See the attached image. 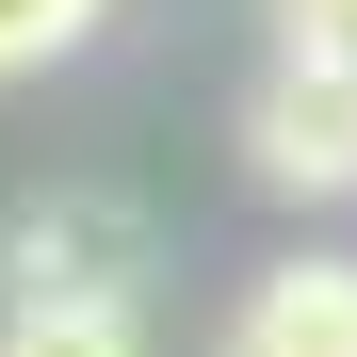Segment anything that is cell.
<instances>
[{
  "label": "cell",
  "mask_w": 357,
  "mask_h": 357,
  "mask_svg": "<svg viewBox=\"0 0 357 357\" xmlns=\"http://www.w3.org/2000/svg\"><path fill=\"white\" fill-rule=\"evenodd\" d=\"M244 178L260 195H357V82L341 66H260V98H244Z\"/></svg>",
  "instance_id": "cell-2"
},
{
  "label": "cell",
  "mask_w": 357,
  "mask_h": 357,
  "mask_svg": "<svg viewBox=\"0 0 357 357\" xmlns=\"http://www.w3.org/2000/svg\"><path fill=\"white\" fill-rule=\"evenodd\" d=\"M130 276H146L130 195H33L0 227V309H130Z\"/></svg>",
  "instance_id": "cell-1"
},
{
  "label": "cell",
  "mask_w": 357,
  "mask_h": 357,
  "mask_svg": "<svg viewBox=\"0 0 357 357\" xmlns=\"http://www.w3.org/2000/svg\"><path fill=\"white\" fill-rule=\"evenodd\" d=\"M114 17V0H0V82H33V66H66V49Z\"/></svg>",
  "instance_id": "cell-5"
},
{
  "label": "cell",
  "mask_w": 357,
  "mask_h": 357,
  "mask_svg": "<svg viewBox=\"0 0 357 357\" xmlns=\"http://www.w3.org/2000/svg\"><path fill=\"white\" fill-rule=\"evenodd\" d=\"M0 357H146V309H0Z\"/></svg>",
  "instance_id": "cell-4"
},
{
  "label": "cell",
  "mask_w": 357,
  "mask_h": 357,
  "mask_svg": "<svg viewBox=\"0 0 357 357\" xmlns=\"http://www.w3.org/2000/svg\"><path fill=\"white\" fill-rule=\"evenodd\" d=\"M227 357H357V260H260L244 309H227Z\"/></svg>",
  "instance_id": "cell-3"
},
{
  "label": "cell",
  "mask_w": 357,
  "mask_h": 357,
  "mask_svg": "<svg viewBox=\"0 0 357 357\" xmlns=\"http://www.w3.org/2000/svg\"><path fill=\"white\" fill-rule=\"evenodd\" d=\"M276 66H341L357 82V0H276Z\"/></svg>",
  "instance_id": "cell-6"
}]
</instances>
